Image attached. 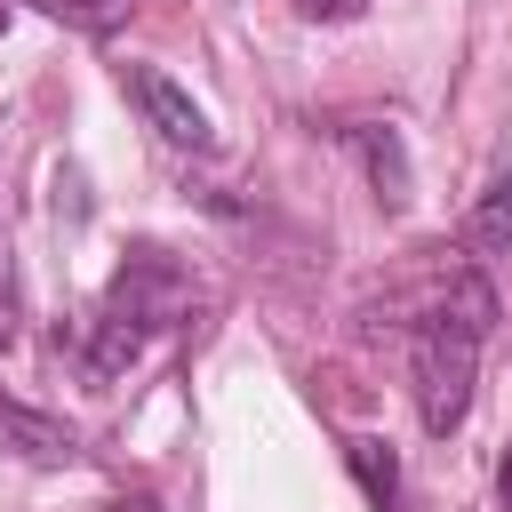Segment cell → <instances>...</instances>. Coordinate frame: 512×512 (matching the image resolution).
<instances>
[{"label":"cell","mask_w":512,"mask_h":512,"mask_svg":"<svg viewBox=\"0 0 512 512\" xmlns=\"http://www.w3.org/2000/svg\"><path fill=\"white\" fill-rule=\"evenodd\" d=\"M32 8L56 16V24H72V32H88V40H112L136 16V0H32Z\"/></svg>","instance_id":"ba28073f"},{"label":"cell","mask_w":512,"mask_h":512,"mask_svg":"<svg viewBox=\"0 0 512 512\" xmlns=\"http://www.w3.org/2000/svg\"><path fill=\"white\" fill-rule=\"evenodd\" d=\"M16 320H24V288H16V248L0 232V352L16 344Z\"/></svg>","instance_id":"9c48e42d"},{"label":"cell","mask_w":512,"mask_h":512,"mask_svg":"<svg viewBox=\"0 0 512 512\" xmlns=\"http://www.w3.org/2000/svg\"><path fill=\"white\" fill-rule=\"evenodd\" d=\"M352 152L368 160L376 200H384V208H400V200H408V152H400V136H392V128H352Z\"/></svg>","instance_id":"5b68a950"},{"label":"cell","mask_w":512,"mask_h":512,"mask_svg":"<svg viewBox=\"0 0 512 512\" xmlns=\"http://www.w3.org/2000/svg\"><path fill=\"white\" fill-rule=\"evenodd\" d=\"M296 8H304V16H328V24H336V16H360L368 0H296Z\"/></svg>","instance_id":"30bf717a"},{"label":"cell","mask_w":512,"mask_h":512,"mask_svg":"<svg viewBox=\"0 0 512 512\" xmlns=\"http://www.w3.org/2000/svg\"><path fill=\"white\" fill-rule=\"evenodd\" d=\"M0 456H24V464H72L80 440H72V424H56V416H40V408H24V400L0 392Z\"/></svg>","instance_id":"277c9868"},{"label":"cell","mask_w":512,"mask_h":512,"mask_svg":"<svg viewBox=\"0 0 512 512\" xmlns=\"http://www.w3.org/2000/svg\"><path fill=\"white\" fill-rule=\"evenodd\" d=\"M120 88L136 96V112L168 136V144H184V152H208L216 144V128H208V112L168 80V72H152V64H120Z\"/></svg>","instance_id":"3957f363"},{"label":"cell","mask_w":512,"mask_h":512,"mask_svg":"<svg viewBox=\"0 0 512 512\" xmlns=\"http://www.w3.org/2000/svg\"><path fill=\"white\" fill-rule=\"evenodd\" d=\"M496 512H512V448H504V464H496Z\"/></svg>","instance_id":"8fae6325"},{"label":"cell","mask_w":512,"mask_h":512,"mask_svg":"<svg viewBox=\"0 0 512 512\" xmlns=\"http://www.w3.org/2000/svg\"><path fill=\"white\" fill-rule=\"evenodd\" d=\"M344 456H352V480L368 488V504L376 512H400V456L384 440H344Z\"/></svg>","instance_id":"8992f818"},{"label":"cell","mask_w":512,"mask_h":512,"mask_svg":"<svg viewBox=\"0 0 512 512\" xmlns=\"http://www.w3.org/2000/svg\"><path fill=\"white\" fill-rule=\"evenodd\" d=\"M496 328V288L480 272H456L448 296L408 328V376H416V416L432 440H448L472 416V384H480V344Z\"/></svg>","instance_id":"6da1fadb"},{"label":"cell","mask_w":512,"mask_h":512,"mask_svg":"<svg viewBox=\"0 0 512 512\" xmlns=\"http://www.w3.org/2000/svg\"><path fill=\"white\" fill-rule=\"evenodd\" d=\"M464 240H472V248H512V168H496V176H488V192H480V208H472Z\"/></svg>","instance_id":"52a82bcc"},{"label":"cell","mask_w":512,"mask_h":512,"mask_svg":"<svg viewBox=\"0 0 512 512\" xmlns=\"http://www.w3.org/2000/svg\"><path fill=\"white\" fill-rule=\"evenodd\" d=\"M184 272L160 256V248H136L128 264H120V280L104 288V304H96V328H88V368L96 376H120L128 360H144V344L160 336V328H176L184 320Z\"/></svg>","instance_id":"7a4b0ae2"}]
</instances>
